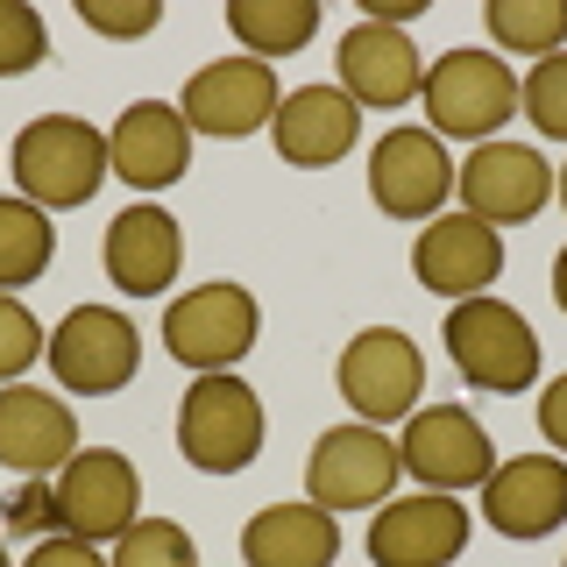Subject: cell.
<instances>
[{"mask_svg": "<svg viewBox=\"0 0 567 567\" xmlns=\"http://www.w3.org/2000/svg\"><path fill=\"white\" fill-rule=\"evenodd\" d=\"M241 560L248 567H333L341 560V518L306 504H262L241 525Z\"/></svg>", "mask_w": 567, "mask_h": 567, "instance_id": "7402d4cb", "label": "cell"}, {"mask_svg": "<svg viewBox=\"0 0 567 567\" xmlns=\"http://www.w3.org/2000/svg\"><path fill=\"white\" fill-rule=\"evenodd\" d=\"M277 71L256 64V58H220L206 71H192L185 79V100H177V114H185L192 135H220V142H241L256 128H270L277 121Z\"/></svg>", "mask_w": 567, "mask_h": 567, "instance_id": "7c38bea8", "label": "cell"}, {"mask_svg": "<svg viewBox=\"0 0 567 567\" xmlns=\"http://www.w3.org/2000/svg\"><path fill=\"white\" fill-rule=\"evenodd\" d=\"M440 341H447V362L461 369V383H468V390L511 398V390L539 383V333H532V319L518 306H504V298H489V291L447 306Z\"/></svg>", "mask_w": 567, "mask_h": 567, "instance_id": "6da1fadb", "label": "cell"}, {"mask_svg": "<svg viewBox=\"0 0 567 567\" xmlns=\"http://www.w3.org/2000/svg\"><path fill=\"white\" fill-rule=\"evenodd\" d=\"M114 567H199V546H192V532L171 525V518H135L114 539Z\"/></svg>", "mask_w": 567, "mask_h": 567, "instance_id": "484cf974", "label": "cell"}, {"mask_svg": "<svg viewBox=\"0 0 567 567\" xmlns=\"http://www.w3.org/2000/svg\"><path fill=\"white\" fill-rule=\"evenodd\" d=\"M447 192H454V164L433 128H390L369 150V199L390 220H440Z\"/></svg>", "mask_w": 567, "mask_h": 567, "instance_id": "4fadbf2b", "label": "cell"}, {"mask_svg": "<svg viewBox=\"0 0 567 567\" xmlns=\"http://www.w3.org/2000/svg\"><path fill=\"white\" fill-rule=\"evenodd\" d=\"M518 106H525V121L546 142H567V50L539 58V64H532V79H518Z\"/></svg>", "mask_w": 567, "mask_h": 567, "instance_id": "4316f807", "label": "cell"}, {"mask_svg": "<svg viewBox=\"0 0 567 567\" xmlns=\"http://www.w3.org/2000/svg\"><path fill=\"white\" fill-rule=\"evenodd\" d=\"M398 440H383V425H333L306 454V489L319 511H377L398 489Z\"/></svg>", "mask_w": 567, "mask_h": 567, "instance_id": "ba28073f", "label": "cell"}, {"mask_svg": "<svg viewBox=\"0 0 567 567\" xmlns=\"http://www.w3.org/2000/svg\"><path fill=\"white\" fill-rule=\"evenodd\" d=\"M362 135V106H354L341 85H298V93L277 100V121H270V142L284 164L298 171H327L341 164Z\"/></svg>", "mask_w": 567, "mask_h": 567, "instance_id": "d6986e66", "label": "cell"}, {"mask_svg": "<svg viewBox=\"0 0 567 567\" xmlns=\"http://www.w3.org/2000/svg\"><path fill=\"white\" fill-rule=\"evenodd\" d=\"M554 192H560V206H567V171H560V177H554Z\"/></svg>", "mask_w": 567, "mask_h": 567, "instance_id": "e575fe53", "label": "cell"}, {"mask_svg": "<svg viewBox=\"0 0 567 567\" xmlns=\"http://www.w3.org/2000/svg\"><path fill=\"white\" fill-rule=\"evenodd\" d=\"M43 348H50V341H43V327H35V312H29L14 291H0V383L22 377V369H29Z\"/></svg>", "mask_w": 567, "mask_h": 567, "instance_id": "f1b7e54d", "label": "cell"}, {"mask_svg": "<svg viewBox=\"0 0 567 567\" xmlns=\"http://www.w3.org/2000/svg\"><path fill=\"white\" fill-rule=\"evenodd\" d=\"M79 22L114 35V43H135V35H150L164 22V8H156V0H79Z\"/></svg>", "mask_w": 567, "mask_h": 567, "instance_id": "f546056e", "label": "cell"}, {"mask_svg": "<svg viewBox=\"0 0 567 567\" xmlns=\"http://www.w3.org/2000/svg\"><path fill=\"white\" fill-rule=\"evenodd\" d=\"M227 35L256 64L291 58L319 35V0H227Z\"/></svg>", "mask_w": 567, "mask_h": 567, "instance_id": "603a6c76", "label": "cell"}, {"mask_svg": "<svg viewBox=\"0 0 567 567\" xmlns=\"http://www.w3.org/2000/svg\"><path fill=\"white\" fill-rule=\"evenodd\" d=\"M454 185H461V213H475L483 227H525L554 199V171L525 142H475L468 164L454 171Z\"/></svg>", "mask_w": 567, "mask_h": 567, "instance_id": "8fae6325", "label": "cell"}, {"mask_svg": "<svg viewBox=\"0 0 567 567\" xmlns=\"http://www.w3.org/2000/svg\"><path fill=\"white\" fill-rule=\"evenodd\" d=\"M333 383L354 404L362 425H398L419 412V390H425V354L412 348L404 327H362L333 362Z\"/></svg>", "mask_w": 567, "mask_h": 567, "instance_id": "8992f818", "label": "cell"}, {"mask_svg": "<svg viewBox=\"0 0 567 567\" xmlns=\"http://www.w3.org/2000/svg\"><path fill=\"white\" fill-rule=\"evenodd\" d=\"M100 262L128 298H156V291H171L177 262H185V235H177V220L164 206L142 199L128 213H114V227L100 241Z\"/></svg>", "mask_w": 567, "mask_h": 567, "instance_id": "44dd1931", "label": "cell"}, {"mask_svg": "<svg viewBox=\"0 0 567 567\" xmlns=\"http://www.w3.org/2000/svg\"><path fill=\"white\" fill-rule=\"evenodd\" d=\"M256 333H262V306H256V291L235 284V277L199 284V291L171 298V312H164V348H171V362L192 369V377L235 369L241 354L256 348Z\"/></svg>", "mask_w": 567, "mask_h": 567, "instance_id": "277c9868", "label": "cell"}, {"mask_svg": "<svg viewBox=\"0 0 567 567\" xmlns=\"http://www.w3.org/2000/svg\"><path fill=\"white\" fill-rule=\"evenodd\" d=\"M8 171H14V185H22L29 206L64 213V206H85V199H93L114 164H106V135L93 128V121L43 114V121H29V128L14 135Z\"/></svg>", "mask_w": 567, "mask_h": 567, "instance_id": "7a4b0ae2", "label": "cell"}, {"mask_svg": "<svg viewBox=\"0 0 567 567\" xmlns=\"http://www.w3.org/2000/svg\"><path fill=\"white\" fill-rule=\"evenodd\" d=\"M539 433H546V447L567 454V377L546 383V398H539Z\"/></svg>", "mask_w": 567, "mask_h": 567, "instance_id": "d6a6232c", "label": "cell"}, {"mask_svg": "<svg viewBox=\"0 0 567 567\" xmlns=\"http://www.w3.org/2000/svg\"><path fill=\"white\" fill-rule=\"evenodd\" d=\"M0 532H58V483H50V475H29L22 489L8 496V504H0Z\"/></svg>", "mask_w": 567, "mask_h": 567, "instance_id": "4dcf8cb0", "label": "cell"}, {"mask_svg": "<svg viewBox=\"0 0 567 567\" xmlns=\"http://www.w3.org/2000/svg\"><path fill=\"white\" fill-rule=\"evenodd\" d=\"M177 447L206 475H241L262 454V398L235 369L192 377L185 398H177Z\"/></svg>", "mask_w": 567, "mask_h": 567, "instance_id": "3957f363", "label": "cell"}, {"mask_svg": "<svg viewBox=\"0 0 567 567\" xmlns=\"http://www.w3.org/2000/svg\"><path fill=\"white\" fill-rule=\"evenodd\" d=\"M433 135H461V142H496L511 114H518V79L496 50H447L419 85Z\"/></svg>", "mask_w": 567, "mask_h": 567, "instance_id": "5b68a950", "label": "cell"}, {"mask_svg": "<svg viewBox=\"0 0 567 567\" xmlns=\"http://www.w3.org/2000/svg\"><path fill=\"white\" fill-rule=\"evenodd\" d=\"M0 567H14V560H8V546H0Z\"/></svg>", "mask_w": 567, "mask_h": 567, "instance_id": "d590c367", "label": "cell"}, {"mask_svg": "<svg viewBox=\"0 0 567 567\" xmlns=\"http://www.w3.org/2000/svg\"><path fill=\"white\" fill-rule=\"evenodd\" d=\"M560 567H567V560H560Z\"/></svg>", "mask_w": 567, "mask_h": 567, "instance_id": "8d00e7d4", "label": "cell"}, {"mask_svg": "<svg viewBox=\"0 0 567 567\" xmlns=\"http://www.w3.org/2000/svg\"><path fill=\"white\" fill-rule=\"evenodd\" d=\"M468 546V511L461 496L419 489V496H390L369 518V560L377 567H447Z\"/></svg>", "mask_w": 567, "mask_h": 567, "instance_id": "9a60e30c", "label": "cell"}, {"mask_svg": "<svg viewBox=\"0 0 567 567\" xmlns=\"http://www.w3.org/2000/svg\"><path fill=\"white\" fill-rule=\"evenodd\" d=\"M43 354H50V369H58V383L71 398H114L142 369V341L114 306H71Z\"/></svg>", "mask_w": 567, "mask_h": 567, "instance_id": "30bf717a", "label": "cell"}, {"mask_svg": "<svg viewBox=\"0 0 567 567\" xmlns=\"http://www.w3.org/2000/svg\"><path fill=\"white\" fill-rule=\"evenodd\" d=\"M483 518L504 539H546L554 525H567V461L560 454L496 461V475L483 483Z\"/></svg>", "mask_w": 567, "mask_h": 567, "instance_id": "ac0fdd59", "label": "cell"}, {"mask_svg": "<svg viewBox=\"0 0 567 567\" xmlns=\"http://www.w3.org/2000/svg\"><path fill=\"white\" fill-rule=\"evenodd\" d=\"M58 256V227H50L43 206L29 199H0V291H22L50 270Z\"/></svg>", "mask_w": 567, "mask_h": 567, "instance_id": "cb8c5ba5", "label": "cell"}, {"mask_svg": "<svg viewBox=\"0 0 567 567\" xmlns=\"http://www.w3.org/2000/svg\"><path fill=\"white\" fill-rule=\"evenodd\" d=\"M106 164H114L121 185L135 192H164L177 177L192 171V128L185 114H177L171 100H135L128 114L114 121V135H106Z\"/></svg>", "mask_w": 567, "mask_h": 567, "instance_id": "2e32d148", "label": "cell"}, {"mask_svg": "<svg viewBox=\"0 0 567 567\" xmlns=\"http://www.w3.org/2000/svg\"><path fill=\"white\" fill-rule=\"evenodd\" d=\"M412 277L433 298H447V306L483 298L489 284L504 277V235L483 227L475 213H440V220H425L419 241H412Z\"/></svg>", "mask_w": 567, "mask_h": 567, "instance_id": "5bb4252c", "label": "cell"}, {"mask_svg": "<svg viewBox=\"0 0 567 567\" xmlns=\"http://www.w3.org/2000/svg\"><path fill=\"white\" fill-rule=\"evenodd\" d=\"M554 306L567 312V248H560V256H554Z\"/></svg>", "mask_w": 567, "mask_h": 567, "instance_id": "836d02e7", "label": "cell"}, {"mask_svg": "<svg viewBox=\"0 0 567 567\" xmlns=\"http://www.w3.org/2000/svg\"><path fill=\"white\" fill-rule=\"evenodd\" d=\"M22 567H106L85 539H64V532H50V539H35L29 546V560Z\"/></svg>", "mask_w": 567, "mask_h": 567, "instance_id": "1f68e13d", "label": "cell"}, {"mask_svg": "<svg viewBox=\"0 0 567 567\" xmlns=\"http://www.w3.org/2000/svg\"><path fill=\"white\" fill-rule=\"evenodd\" d=\"M333 58H341V93L354 106H377V114H390V106H412L419 85H425V64H419L412 35H404V29H383V22H354Z\"/></svg>", "mask_w": 567, "mask_h": 567, "instance_id": "ffe728a7", "label": "cell"}, {"mask_svg": "<svg viewBox=\"0 0 567 567\" xmlns=\"http://www.w3.org/2000/svg\"><path fill=\"white\" fill-rule=\"evenodd\" d=\"M50 483H58V532L64 539L100 546V539H121L142 518V475L121 447H79Z\"/></svg>", "mask_w": 567, "mask_h": 567, "instance_id": "52a82bcc", "label": "cell"}, {"mask_svg": "<svg viewBox=\"0 0 567 567\" xmlns=\"http://www.w3.org/2000/svg\"><path fill=\"white\" fill-rule=\"evenodd\" d=\"M483 22L518 58H554V50H567V0H489Z\"/></svg>", "mask_w": 567, "mask_h": 567, "instance_id": "d4e9b609", "label": "cell"}, {"mask_svg": "<svg viewBox=\"0 0 567 567\" xmlns=\"http://www.w3.org/2000/svg\"><path fill=\"white\" fill-rule=\"evenodd\" d=\"M398 461H404V475H419L440 496L483 489L496 475V447L468 404H425V412H412V425L398 440Z\"/></svg>", "mask_w": 567, "mask_h": 567, "instance_id": "9c48e42d", "label": "cell"}, {"mask_svg": "<svg viewBox=\"0 0 567 567\" xmlns=\"http://www.w3.org/2000/svg\"><path fill=\"white\" fill-rule=\"evenodd\" d=\"M79 454V412L58 390L8 383L0 390V468L14 475H58Z\"/></svg>", "mask_w": 567, "mask_h": 567, "instance_id": "e0dca14e", "label": "cell"}, {"mask_svg": "<svg viewBox=\"0 0 567 567\" xmlns=\"http://www.w3.org/2000/svg\"><path fill=\"white\" fill-rule=\"evenodd\" d=\"M50 58V29L29 0H0V79H22Z\"/></svg>", "mask_w": 567, "mask_h": 567, "instance_id": "83f0119b", "label": "cell"}]
</instances>
